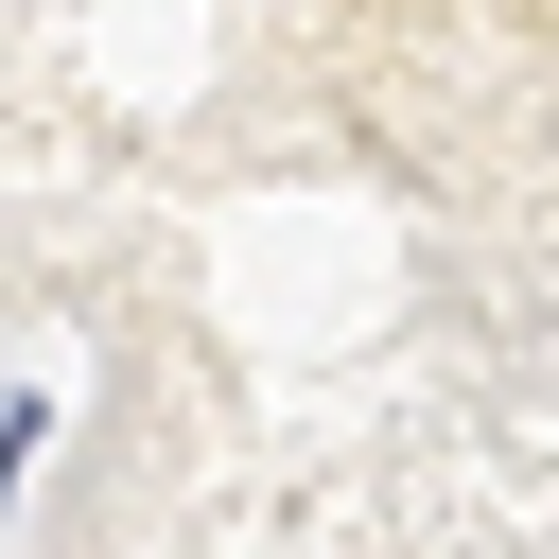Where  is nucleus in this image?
<instances>
[{
	"instance_id": "f257e3e1",
	"label": "nucleus",
	"mask_w": 559,
	"mask_h": 559,
	"mask_svg": "<svg viewBox=\"0 0 559 559\" xmlns=\"http://www.w3.org/2000/svg\"><path fill=\"white\" fill-rule=\"evenodd\" d=\"M35 437H52V402H0V507H17V472H35Z\"/></svg>"
}]
</instances>
